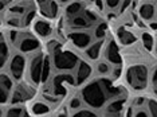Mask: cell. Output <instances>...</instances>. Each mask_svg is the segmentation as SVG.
Returning a JSON list of instances; mask_svg holds the SVG:
<instances>
[{"mask_svg":"<svg viewBox=\"0 0 157 117\" xmlns=\"http://www.w3.org/2000/svg\"><path fill=\"white\" fill-rule=\"evenodd\" d=\"M78 97L81 98L82 104L86 105V108L93 111L103 109V106L110 100L103 78H91L85 85H82Z\"/></svg>","mask_w":157,"mask_h":117,"instance_id":"6da1fadb","label":"cell"},{"mask_svg":"<svg viewBox=\"0 0 157 117\" xmlns=\"http://www.w3.org/2000/svg\"><path fill=\"white\" fill-rule=\"evenodd\" d=\"M149 67L145 63H132L124 72L126 85L134 92H144L149 88Z\"/></svg>","mask_w":157,"mask_h":117,"instance_id":"7a4b0ae2","label":"cell"},{"mask_svg":"<svg viewBox=\"0 0 157 117\" xmlns=\"http://www.w3.org/2000/svg\"><path fill=\"white\" fill-rule=\"evenodd\" d=\"M46 85L48 86V94H51L56 100H60L69 94L70 88L75 86V82L73 73H55Z\"/></svg>","mask_w":157,"mask_h":117,"instance_id":"3957f363","label":"cell"},{"mask_svg":"<svg viewBox=\"0 0 157 117\" xmlns=\"http://www.w3.org/2000/svg\"><path fill=\"white\" fill-rule=\"evenodd\" d=\"M50 58H51L52 69L56 73H73L81 61L77 53L69 50V49H60L59 51L52 54Z\"/></svg>","mask_w":157,"mask_h":117,"instance_id":"277c9868","label":"cell"},{"mask_svg":"<svg viewBox=\"0 0 157 117\" xmlns=\"http://www.w3.org/2000/svg\"><path fill=\"white\" fill-rule=\"evenodd\" d=\"M36 96V89L34 85L27 81H19L13 85V89L10 97L11 105H24L26 102H31Z\"/></svg>","mask_w":157,"mask_h":117,"instance_id":"5b68a950","label":"cell"},{"mask_svg":"<svg viewBox=\"0 0 157 117\" xmlns=\"http://www.w3.org/2000/svg\"><path fill=\"white\" fill-rule=\"evenodd\" d=\"M13 46L16 49V53H20L27 57V54L31 55L40 51V39H38L30 31H20Z\"/></svg>","mask_w":157,"mask_h":117,"instance_id":"8992f818","label":"cell"},{"mask_svg":"<svg viewBox=\"0 0 157 117\" xmlns=\"http://www.w3.org/2000/svg\"><path fill=\"white\" fill-rule=\"evenodd\" d=\"M44 61V53L38 51L35 54H31L30 59H27V82H30L34 86L40 85V76H42V67H43Z\"/></svg>","mask_w":157,"mask_h":117,"instance_id":"52a82bcc","label":"cell"},{"mask_svg":"<svg viewBox=\"0 0 157 117\" xmlns=\"http://www.w3.org/2000/svg\"><path fill=\"white\" fill-rule=\"evenodd\" d=\"M7 69H8L10 77L12 78L13 81L19 82V81H23L24 76H26V70H27V58L26 55L20 54V53H15V54L11 55L8 63H7Z\"/></svg>","mask_w":157,"mask_h":117,"instance_id":"ba28073f","label":"cell"},{"mask_svg":"<svg viewBox=\"0 0 157 117\" xmlns=\"http://www.w3.org/2000/svg\"><path fill=\"white\" fill-rule=\"evenodd\" d=\"M102 58L105 62H108L112 67L122 66V54L118 47V43L114 38H108L105 41V46L102 50Z\"/></svg>","mask_w":157,"mask_h":117,"instance_id":"9c48e42d","label":"cell"},{"mask_svg":"<svg viewBox=\"0 0 157 117\" xmlns=\"http://www.w3.org/2000/svg\"><path fill=\"white\" fill-rule=\"evenodd\" d=\"M67 39L75 50L85 51L94 42V38L90 31H70L67 34Z\"/></svg>","mask_w":157,"mask_h":117,"instance_id":"30bf717a","label":"cell"},{"mask_svg":"<svg viewBox=\"0 0 157 117\" xmlns=\"http://www.w3.org/2000/svg\"><path fill=\"white\" fill-rule=\"evenodd\" d=\"M36 11L43 16L46 20H54L59 15V3L58 2H51V0H40V2L35 3Z\"/></svg>","mask_w":157,"mask_h":117,"instance_id":"8fae6325","label":"cell"},{"mask_svg":"<svg viewBox=\"0 0 157 117\" xmlns=\"http://www.w3.org/2000/svg\"><path fill=\"white\" fill-rule=\"evenodd\" d=\"M93 76V66L91 63H89L85 59H81L79 63L77 65V67L74 69V82H75V86H82L87 82V81L91 80Z\"/></svg>","mask_w":157,"mask_h":117,"instance_id":"7c38bea8","label":"cell"},{"mask_svg":"<svg viewBox=\"0 0 157 117\" xmlns=\"http://www.w3.org/2000/svg\"><path fill=\"white\" fill-rule=\"evenodd\" d=\"M13 85H15V81L10 77L8 73H0V105L10 102Z\"/></svg>","mask_w":157,"mask_h":117,"instance_id":"4fadbf2b","label":"cell"},{"mask_svg":"<svg viewBox=\"0 0 157 117\" xmlns=\"http://www.w3.org/2000/svg\"><path fill=\"white\" fill-rule=\"evenodd\" d=\"M33 31H34V35L38 39H50L52 35V24L51 22L46 19H35L34 23H33Z\"/></svg>","mask_w":157,"mask_h":117,"instance_id":"5bb4252c","label":"cell"},{"mask_svg":"<svg viewBox=\"0 0 157 117\" xmlns=\"http://www.w3.org/2000/svg\"><path fill=\"white\" fill-rule=\"evenodd\" d=\"M137 15L141 20L149 23L156 18V4L155 2H140L137 6Z\"/></svg>","mask_w":157,"mask_h":117,"instance_id":"9a60e30c","label":"cell"},{"mask_svg":"<svg viewBox=\"0 0 157 117\" xmlns=\"http://www.w3.org/2000/svg\"><path fill=\"white\" fill-rule=\"evenodd\" d=\"M116 34H117V41H118L117 43H120L121 46H124V47H132V46H134L138 41L137 35L125 26H121L117 28Z\"/></svg>","mask_w":157,"mask_h":117,"instance_id":"2e32d148","label":"cell"},{"mask_svg":"<svg viewBox=\"0 0 157 117\" xmlns=\"http://www.w3.org/2000/svg\"><path fill=\"white\" fill-rule=\"evenodd\" d=\"M105 41H94L93 42L86 50L83 51L85 61H87L89 63L90 62H94V63L98 62L99 59L102 58V50H103V46H105Z\"/></svg>","mask_w":157,"mask_h":117,"instance_id":"e0dca14e","label":"cell"},{"mask_svg":"<svg viewBox=\"0 0 157 117\" xmlns=\"http://www.w3.org/2000/svg\"><path fill=\"white\" fill-rule=\"evenodd\" d=\"M125 104H126V96H120V97L112 98L108 101V104L103 106V113L105 115H122Z\"/></svg>","mask_w":157,"mask_h":117,"instance_id":"ac0fdd59","label":"cell"},{"mask_svg":"<svg viewBox=\"0 0 157 117\" xmlns=\"http://www.w3.org/2000/svg\"><path fill=\"white\" fill-rule=\"evenodd\" d=\"M52 106L44 100H33L30 106H28V113L36 117H46L51 112Z\"/></svg>","mask_w":157,"mask_h":117,"instance_id":"d6986e66","label":"cell"},{"mask_svg":"<svg viewBox=\"0 0 157 117\" xmlns=\"http://www.w3.org/2000/svg\"><path fill=\"white\" fill-rule=\"evenodd\" d=\"M67 27L70 28V31H89L90 28H93L83 14L67 19Z\"/></svg>","mask_w":157,"mask_h":117,"instance_id":"ffe728a7","label":"cell"},{"mask_svg":"<svg viewBox=\"0 0 157 117\" xmlns=\"http://www.w3.org/2000/svg\"><path fill=\"white\" fill-rule=\"evenodd\" d=\"M86 8L83 2H67L65 4V15L66 19H70L73 16H77L79 14L83 12V10Z\"/></svg>","mask_w":157,"mask_h":117,"instance_id":"44dd1931","label":"cell"},{"mask_svg":"<svg viewBox=\"0 0 157 117\" xmlns=\"http://www.w3.org/2000/svg\"><path fill=\"white\" fill-rule=\"evenodd\" d=\"M140 42H141V46L145 50V53L149 54V53L155 51L156 41H155V34L153 33H151V31H142L140 34Z\"/></svg>","mask_w":157,"mask_h":117,"instance_id":"7402d4cb","label":"cell"},{"mask_svg":"<svg viewBox=\"0 0 157 117\" xmlns=\"http://www.w3.org/2000/svg\"><path fill=\"white\" fill-rule=\"evenodd\" d=\"M11 58V51H10V45L6 41V37L0 35V70L4 69Z\"/></svg>","mask_w":157,"mask_h":117,"instance_id":"603a6c76","label":"cell"},{"mask_svg":"<svg viewBox=\"0 0 157 117\" xmlns=\"http://www.w3.org/2000/svg\"><path fill=\"white\" fill-rule=\"evenodd\" d=\"M112 69L113 67L108 62H105L103 59H99L98 62H95L94 67H93V73L97 74V78H109Z\"/></svg>","mask_w":157,"mask_h":117,"instance_id":"cb8c5ba5","label":"cell"},{"mask_svg":"<svg viewBox=\"0 0 157 117\" xmlns=\"http://www.w3.org/2000/svg\"><path fill=\"white\" fill-rule=\"evenodd\" d=\"M52 63L50 55L44 54V61H43V67H42V76H40V84L46 85L48 82V80L52 76Z\"/></svg>","mask_w":157,"mask_h":117,"instance_id":"d4e9b609","label":"cell"},{"mask_svg":"<svg viewBox=\"0 0 157 117\" xmlns=\"http://www.w3.org/2000/svg\"><path fill=\"white\" fill-rule=\"evenodd\" d=\"M91 35L94 38V41H105V39H108V24L102 22V20L98 22L93 27Z\"/></svg>","mask_w":157,"mask_h":117,"instance_id":"484cf974","label":"cell"},{"mask_svg":"<svg viewBox=\"0 0 157 117\" xmlns=\"http://www.w3.org/2000/svg\"><path fill=\"white\" fill-rule=\"evenodd\" d=\"M3 117H31V116L23 105H11L4 112Z\"/></svg>","mask_w":157,"mask_h":117,"instance_id":"4316f807","label":"cell"},{"mask_svg":"<svg viewBox=\"0 0 157 117\" xmlns=\"http://www.w3.org/2000/svg\"><path fill=\"white\" fill-rule=\"evenodd\" d=\"M36 7H35V4H30V7L27 8L26 14L23 15L22 18V23H23V27H28L30 24L34 23V19L35 16H36Z\"/></svg>","mask_w":157,"mask_h":117,"instance_id":"83f0119b","label":"cell"},{"mask_svg":"<svg viewBox=\"0 0 157 117\" xmlns=\"http://www.w3.org/2000/svg\"><path fill=\"white\" fill-rule=\"evenodd\" d=\"M144 109H145V112L148 113L149 117H157V102H156V98L155 97L146 98Z\"/></svg>","mask_w":157,"mask_h":117,"instance_id":"f1b7e54d","label":"cell"},{"mask_svg":"<svg viewBox=\"0 0 157 117\" xmlns=\"http://www.w3.org/2000/svg\"><path fill=\"white\" fill-rule=\"evenodd\" d=\"M47 55L51 57L52 54H55L56 51H59L60 49H63L62 43H60V41H58V39H54V38H50L47 41Z\"/></svg>","mask_w":157,"mask_h":117,"instance_id":"f546056e","label":"cell"},{"mask_svg":"<svg viewBox=\"0 0 157 117\" xmlns=\"http://www.w3.org/2000/svg\"><path fill=\"white\" fill-rule=\"evenodd\" d=\"M70 117H99L97 111H93L89 108H81L75 112H71Z\"/></svg>","mask_w":157,"mask_h":117,"instance_id":"4dcf8cb0","label":"cell"},{"mask_svg":"<svg viewBox=\"0 0 157 117\" xmlns=\"http://www.w3.org/2000/svg\"><path fill=\"white\" fill-rule=\"evenodd\" d=\"M7 26L11 27L12 30H19V28L23 27V23H22V18H17V16H12V15H8L6 20Z\"/></svg>","mask_w":157,"mask_h":117,"instance_id":"1f68e13d","label":"cell"},{"mask_svg":"<svg viewBox=\"0 0 157 117\" xmlns=\"http://www.w3.org/2000/svg\"><path fill=\"white\" fill-rule=\"evenodd\" d=\"M81 108H83V104H82L81 98L78 97V96H74V97H71L69 100V104H67V109H69V111L75 112Z\"/></svg>","mask_w":157,"mask_h":117,"instance_id":"d6a6232c","label":"cell"},{"mask_svg":"<svg viewBox=\"0 0 157 117\" xmlns=\"http://www.w3.org/2000/svg\"><path fill=\"white\" fill-rule=\"evenodd\" d=\"M121 6V2L120 0H106V2H103V8H108L110 11H114V10H118Z\"/></svg>","mask_w":157,"mask_h":117,"instance_id":"836d02e7","label":"cell"},{"mask_svg":"<svg viewBox=\"0 0 157 117\" xmlns=\"http://www.w3.org/2000/svg\"><path fill=\"white\" fill-rule=\"evenodd\" d=\"M156 67L153 66L152 70L149 72V85L152 86V92L153 93H156Z\"/></svg>","mask_w":157,"mask_h":117,"instance_id":"e575fe53","label":"cell"},{"mask_svg":"<svg viewBox=\"0 0 157 117\" xmlns=\"http://www.w3.org/2000/svg\"><path fill=\"white\" fill-rule=\"evenodd\" d=\"M133 115H134L133 106H128V108L124 109V112H122V117H133Z\"/></svg>","mask_w":157,"mask_h":117,"instance_id":"d590c367","label":"cell"},{"mask_svg":"<svg viewBox=\"0 0 157 117\" xmlns=\"http://www.w3.org/2000/svg\"><path fill=\"white\" fill-rule=\"evenodd\" d=\"M12 2H7V0H0V12L6 11V10H8L10 4H11Z\"/></svg>","mask_w":157,"mask_h":117,"instance_id":"8d00e7d4","label":"cell"},{"mask_svg":"<svg viewBox=\"0 0 157 117\" xmlns=\"http://www.w3.org/2000/svg\"><path fill=\"white\" fill-rule=\"evenodd\" d=\"M133 117H149V116H148V113L145 112V109L142 108V109H137V111H134Z\"/></svg>","mask_w":157,"mask_h":117,"instance_id":"74e56055","label":"cell"},{"mask_svg":"<svg viewBox=\"0 0 157 117\" xmlns=\"http://www.w3.org/2000/svg\"><path fill=\"white\" fill-rule=\"evenodd\" d=\"M56 117H70L69 112H67V109H62L58 115H56Z\"/></svg>","mask_w":157,"mask_h":117,"instance_id":"f35d334b","label":"cell"},{"mask_svg":"<svg viewBox=\"0 0 157 117\" xmlns=\"http://www.w3.org/2000/svg\"><path fill=\"white\" fill-rule=\"evenodd\" d=\"M3 116H4V112H3V109L0 108V117H3Z\"/></svg>","mask_w":157,"mask_h":117,"instance_id":"ab89813d","label":"cell"},{"mask_svg":"<svg viewBox=\"0 0 157 117\" xmlns=\"http://www.w3.org/2000/svg\"><path fill=\"white\" fill-rule=\"evenodd\" d=\"M0 24H2V20H0Z\"/></svg>","mask_w":157,"mask_h":117,"instance_id":"60d3db41","label":"cell"}]
</instances>
